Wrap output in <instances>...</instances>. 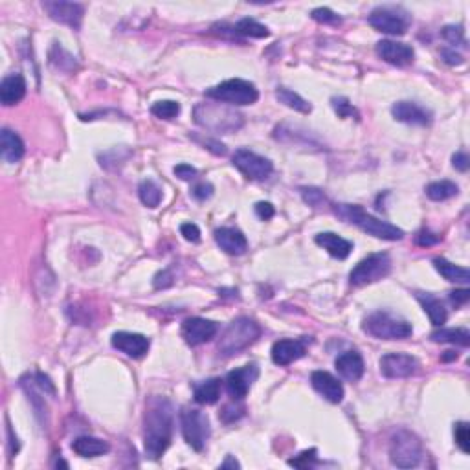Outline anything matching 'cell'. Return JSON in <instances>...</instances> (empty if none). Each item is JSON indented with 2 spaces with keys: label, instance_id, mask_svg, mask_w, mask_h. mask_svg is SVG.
Instances as JSON below:
<instances>
[{
  "label": "cell",
  "instance_id": "obj_1",
  "mask_svg": "<svg viewBox=\"0 0 470 470\" xmlns=\"http://www.w3.org/2000/svg\"><path fill=\"white\" fill-rule=\"evenodd\" d=\"M175 424L173 404L166 397H152L143 415V447L149 459H158L169 448Z\"/></svg>",
  "mask_w": 470,
  "mask_h": 470
},
{
  "label": "cell",
  "instance_id": "obj_2",
  "mask_svg": "<svg viewBox=\"0 0 470 470\" xmlns=\"http://www.w3.org/2000/svg\"><path fill=\"white\" fill-rule=\"evenodd\" d=\"M334 214L346 223H351L362 230V232L370 233L377 239H384V241H400L404 237V232L393 224L380 221L373 215L366 214L360 206L356 204H334Z\"/></svg>",
  "mask_w": 470,
  "mask_h": 470
},
{
  "label": "cell",
  "instance_id": "obj_3",
  "mask_svg": "<svg viewBox=\"0 0 470 470\" xmlns=\"http://www.w3.org/2000/svg\"><path fill=\"white\" fill-rule=\"evenodd\" d=\"M261 337V327L247 316H239L230 323L218 340V355L233 356L252 346Z\"/></svg>",
  "mask_w": 470,
  "mask_h": 470
},
{
  "label": "cell",
  "instance_id": "obj_4",
  "mask_svg": "<svg viewBox=\"0 0 470 470\" xmlns=\"http://www.w3.org/2000/svg\"><path fill=\"white\" fill-rule=\"evenodd\" d=\"M364 331L379 340H404L413 333L412 323L388 311L370 314L364 320Z\"/></svg>",
  "mask_w": 470,
  "mask_h": 470
},
{
  "label": "cell",
  "instance_id": "obj_5",
  "mask_svg": "<svg viewBox=\"0 0 470 470\" xmlns=\"http://www.w3.org/2000/svg\"><path fill=\"white\" fill-rule=\"evenodd\" d=\"M195 122L211 131L232 133L242 127V116L237 110L224 107V105L202 103L195 109Z\"/></svg>",
  "mask_w": 470,
  "mask_h": 470
},
{
  "label": "cell",
  "instance_id": "obj_6",
  "mask_svg": "<svg viewBox=\"0 0 470 470\" xmlns=\"http://www.w3.org/2000/svg\"><path fill=\"white\" fill-rule=\"evenodd\" d=\"M423 445L415 433L408 430H399L391 436L390 459L397 469H413L423 459Z\"/></svg>",
  "mask_w": 470,
  "mask_h": 470
},
{
  "label": "cell",
  "instance_id": "obj_7",
  "mask_svg": "<svg viewBox=\"0 0 470 470\" xmlns=\"http://www.w3.org/2000/svg\"><path fill=\"white\" fill-rule=\"evenodd\" d=\"M181 424H182V436L185 443L190 445L193 450L202 452L206 448L209 436H211V428H209V419L204 412L195 408H184L181 412Z\"/></svg>",
  "mask_w": 470,
  "mask_h": 470
},
{
  "label": "cell",
  "instance_id": "obj_8",
  "mask_svg": "<svg viewBox=\"0 0 470 470\" xmlns=\"http://www.w3.org/2000/svg\"><path fill=\"white\" fill-rule=\"evenodd\" d=\"M206 96L211 98V100L223 101V103L230 105H252L259 98V92H257V89L250 81L237 79L235 77V79L223 81L221 85L209 89L206 92Z\"/></svg>",
  "mask_w": 470,
  "mask_h": 470
},
{
  "label": "cell",
  "instance_id": "obj_9",
  "mask_svg": "<svg viewBox=\"0 0 470 470\" xmlns=\"http://www.w3.org/2000/svg\"><path fill=\"white\" fill-rule=\"evenodd\" d=\"M391 270V259L388 254H371L366 259H362L349 274L353 285H370L375 281L382 280L390 274Z\"/></svg>",
  "mask_w": 470,
  "mask_h": 470
},
{
  "label": "cell",
  "instance_id": "obj_10",
  "mask_svg": "<svg viewBox=\"0 0 470 470\" xmlns=\"http://www.w3.org/2000/svg\"><path fill=\"white\" fill-rule=\"evenodd\" d=\"M233 166L250 181H266L274 171L272 162L265 157H259L248 149H239L233 155Z\"/></svg>",
  "mask_w": 470,
  "mask_h": 470
},
{
  "label": "cell",
  "instance_id": "obj_11",
  "mask_svg": "<svg viewBox=\"0 0 470 470\" xmlns=\"http://www.w3.org/2000/svg\"><path fill=\"white\" fill-rule=\"evenodd\" d=\"M370 24L382 34L404 35L408 30L410 17L395 8H377L371 11Z\"/></svg>",
  "mask_w": 470,
  "mask_h": 470
},
{
  "label": "cell",
  "instance_id": "obj_12",
  "mask_svg": "<svg viewBox=\"0 0 470 470\" xmlns=\"http://www.w3.org/2000/svg\"><path fill=\"white\" fill-rule=\"evenodd\" d=\"M419 371L417 358L406 353H390L380 358V373L386 379H408Z\"/></svg>",
  "mask_w": 470,
  "mask_h": 470
},
{
  "label": "cell",
  "instance_id": "obj_13",
  "mask_svg": "<svg viewBox=\"0 0 470 470\" xmlns=\"http://www.w3.org/2000/svg\"><path fill=\"white\" fill-rule=\"evenodd\" d=\"M43 8L50 15V19L56 22L67 24L70 28L77 30L83 22L85 8L77 2H65V0H53V2H43Z\"/></svg>",
  "mask_w": 470,
  "mask_h": 470
},
{
  "label": "cell",
  "instance_id": "obj_14",
  "mask_svg": "<svg viewBox=\"0 0 470 470\" xmlns=\"http://www.w3.org/2000/svg\"><path fill=\"white\" fill-rule=\"evenodd\" d=\"M257 377H259V370L254 364L230 371L226 375V390H228L230 397H233L235 400L244 399Z\"/></svg>",
  "mask_w": 470,
  "mask_h": 470
},
{
  "label": "cell",
  "instance_id": "obj_15",
  "mask_svg": "<svg viewBox=\"0 0 470 470\" xmlns=\"http://www.w3.org/2000/svg\"><path fill=\"white\" fill-rule=\"evenodd\" d=\"M218 325L211 320L206 318H188L182 323V337L190 346H199V344L209 342L217 334Z\"/></svg>",
  "mask_w": 470,
  "mask_h": 470
},
{
  "label": "cell",
  "instance_id": "obj_16",
  "mask_svg": "<svg viewBox=\"0 0 470 470\" xmlns=\"http://www.w3.org/2000/svg\"><path fill=\"white\" fill-rule=\"evenodd\" d=\"M377 56L380 59H384L386 63L395 65V67H406V65H412L413 58H415V52L410 44L397 43V41H379L377 43Z\"/></svg>",
  "mask_w": 470,
  "mask_h": 470
},
{
  "label": "cell",
  "instance_id": "obj_17",
  "mask_svg": "<svg viewBox=\"0 0 470 470\" xmlns=\"http://www.w3.org/2000/svg\"><path fill=\"white\" fill-rule=\"evenodd\" d=\"M149 346H151V342L143 334L127 333V331H119V333L112 334V347H116L118 351L125 353L131 358H142V356L148 355Z\"/></svg>",
  "mask_w": 470,
  "mask_h": 470
},
{
  "label": "cell",
  "instance_id": "obj_18",
  "mask_svg": "<svg viewBox=\"0 0 470 470\" xmlns=\"http://www.w3.org/2000/svg\"><path fill=\"white\" fill-rule=\"evenodd\" d=\"M311 382H313L314 390L318 391L323 399H327L329 403L333 404L342 403L344 386L337 377H333L327 371H314L313 375H311Z\"/></svg>",
  "mask_w": 470,
  "mask_h": 470
},
{
  "label": "cell",
  "instance_id": "obj_19",
  "mask_svg": "<svg viewBox=\"0 0 470 470\" xmlns=\"http://www.w3.org/2000/svg\"><path fill=\"white\" fill-rule=\"evenodd\" d=\"M391 115L397 122L410 125H428L432 122V112L412 101H399L391 107Z\"/></svg>",
  "mask_w": 470,
  "mask_h": 470
},
{
  "label": "cell",
  "instance_id": "obj_20",
  "mask_svg": "<svg viewBox=\"0 0 470 470\" xmlns=\"http://www.w3.org/2000/svg\"><path fill=\"white\" fill-rule=\"evenodd\" d=\"M307 353V340H280L272 346V360L278 366H289Z\"/></svg>",
  "mask_w": 470,
  "mask_h": 470
},
{
  "label": "cell",
  "instance_id": "obj_21",
  "mask_svg": "<svg viewBox=\"0 0 470 470\" xmlns=\"http://www.w3.org/2000/svg\"><path fill=\"white\" fill-rule=\"evenodd\" d=\"M215 241L221 247V250H224L230 256H242L248 250L247 237L237 228L224 226V228L215 230Z\"/></svg>",
  "mask_w": 470,
  "mask_h": 470
},
{
  "label": "cell",
  "instance_id": "obj_22",
  "mask_svg": "<svg viewBox=\"0 0 470 470\" xmlns=\"http://www.w3.org/2000/svg\"><path fill=\"white\" fill-rule=\"evenodd\" d=\"M334 366H337V371L340 373V377L349 382H356V380H360L362 375H364V358L360 356L358 351H346L342 355L338 356L337 362H334Z\"/></svg>",
  "mask_w": 470,
  "mask_h": 470
},
{
  "label": "cell",
  "instance_id": "obj_23",
  "mask_svg": "<svg viewBox=\"0 0 470 470\" xmlns=\"http://www.w3.org/2000/svg\"><path fill=\"white\" fill-rule=\"evenodd\" d=\"M26 96V79L20 74H10L0 83V101L6 107L19 103Z\"/></svg>",
  "mask_w": 470,
  "mask_h": 470
},
{
  "label": "cell",
  "instance_id": "obj_24",
  "mask_svg": "<svg viewBox=\"0 0 470 470\" xmlns=\"http://www.w3.org/2000/svg\"><path fill=\"white\" fill-rule=\"evenodd\" d=\"M316 244L323 248V250H327L329 254L337 259H346L353 250V242L347 241V239L340 237L337 233L333 232H323L318 233L316 237H314Z\"/></svg>",
  "mask_w": 470,
  "mask_h": 470
},
{
  "label": "cell",
  "instance_id": "obj_25",
  "mask_svg": "<svg viewBox=\"0 0 470 470\" xmlns=\"http://www.w3.org/2000/svg\"><path fill=\"white\" fill-rule=\"evenodd\" d=\"M72 450L81 457H98L107 454L110 450V445L107 441H103V439H100V437L81 436L77 439H74Z\"/></svg>",
  "mask_w": 470,
  "mask_h": 470
},
{
  "label": "cell",
  "instance_id": "obj_26",
  "mask_svg": "<svg viewBox=\"0 0 470 470\" xmlns=\"http://www.w3.org/2000/svg\"><path fill=\"white\" fill-rule=\"evenodd\" d=\"M0 148H2V158L10 164L19 162L24 157V142L17 133H13L11 129H2L0 133Z\"/></svg>",
  "mask_w": 470,
  "mask_h": 470
},
{
  "label": "cell",
  "instance_id": "obj_27",
  "mask_svg": "<svg viewBox=\"0 0 470 470\" xmlns=\"http://www.w3.org/2000/svg\"><path fill=\"white\" fill-rule=\"evenodd\" d=\"M415 298L421 305H423L424 313L428 314V318L433 325H443V323L447 322L448 314L447 309H445V305L441 303V299H437L436 296L428 294V292H415Z\"/></svg>",
  "mask_w": 470,
  "mask_h": 470
},
{
  "label": "cell",
  "instance_id": "obj_28",
  "mask_svg": "<svg viewBox=\"0 0 470 470\" xmlns=\"http://www.w3.org/2000/svg\"><path fill=\"white\" fill-rule=\"evenodd\" d=\"M433 266L450 283H469L470 281V272L466 270L465 266L454 265V263L447 261L445 257H436L433 259Z\"/></svg>",
  "mask_w": 470,
  "mask_h": 470
},
{
  "label": "cell",
  "instance_id": "obj_29",
  "mask_svg": "<svg viewBox=\"0 0 470 470\" xmlns=\"http://www.w3.org/2000/svg\"><path fill=\"white\" fill-rule=\"evenodd\" d=\"M432 342L439 344H456V346L469 347L470 333L469 329H439L430 334Z\"/></svg>",
  "mask_w": 470,
  "mask_h": 470
},
{
  "label": "cell",
  "instance_id": "obj_30",
  "mask_svg": "<svg viewBox=\"0 0 470 470\" xmlns=\"http://www.w3.org/2000/svg\"><path fill=\"white\" fill-rule=\"evenodd\" d=\"M275 98H278L280 103L287 105L289 109L298 110L301 115H309L311 110H313L309 101L303 100V98L299 94H296V92L289 91V89H278V91H275Z\"/></svg>",
  "mask_w": 470,
  "mask_h": 470
},
{
  "label": "cell",
  "instance_id": "obj_31",
  "mask_svg": "<svg viewBox=\"0 0 470 470\" xmlns=\"http://www.w3.org/2000/svg\"><path fill=\"white\" fill-rule=\"evenodd\" d=\"M221 397V379H209L195 388V400L199 404H215Z\"/></svg>",
  "mask_w": 470,
  "mask_h": 470
},
{
  "label": "cell",
  "instance_id": "obj_32",
  "mask_svg": "<svg viewBox=\"0 0 470 470\" xmlns=\"http://www.w3.org/2000/svg\"><path fill=\"white\" fill-rule=\"evenodd\" d=\"M457 191H459L457 184H454L450 181H437L426 185L428 199L436 200V202H441V200H448L452 197H456Z\"/></svg>",
  "mask_w": 470,
  "mask_h": 470
},
{
  "label": "cell",
  "instance_id": "obj_33",
  "mask_svg": "<svg viewBox=\"0 0 470 470\" xmlns=\"http://www.w3.org/2000/svg\"><path fill=\"white\" fill-rule=\"evenodd\" d=\"M233 32L237 35H242V37H256V39H263L270 35V32H268V28H266L265 24L257 22V20L254 19L239 20V22L235 24Z\"/></svg>",
  "mask_w": 470,
  "mask_h": 470
},
{
  "label": "cell",
  "instance_id": "obj_34",
  "mask_svg": "<svg viewBox=\"0 0 470 470\" xmlns=\"http://www.w3.org/2000/svg\"><path fill=\"white\" fill-rule=\"evenodd\" d=\"M138 195H140V200L148 208H157L162 200V190L158 188L157 182L143 181L138 185Z\"/></svg>",
  "mask_w": 470,
  "mask_h": 470
},
{
  "label": "cell",
  "instance_id": "obj_35",
  "mask_svg": "<svg viewBox=\"0 0 470 470\" xmlns=\"http://www.w3.org/2000/svg\"><path fill=\"white\" fill-rule=\"evenodd\" d=\"M151 112L157 118H162V119H173L178 116V112H181V103H176V101H157V103L152 105L151 107Z\"/></svg>",
  "mask_w": 470,
  "mask_h": 470
},
{
  "label": "cell",
  "instance_id": "obj_36",
  "mask_svg": "<svg viewBox=\"0 0 470 470\" xmlns=\"http://www.w3.org/2000/svg\"><path fill=\"white\" fill-rule=\"evenodd\" d=\"M443 39L445 41H448L450 44H454V46H466V39H465V32H463V28L461 26H445L441 32Z\"/></svg>",
  "mask_w": 470,
  "mask_h": 470
},
{
  "label": "cell",
  "instance_id": "obj_37",
  "mask_svg": "<svg viewBox=\"0 0 470 470\" xmlns=\"http://www.w3.org/2000/svg\"><path fill=\"white\" fill-rule=\"evenodd\" d=\"M454 437H456V445L461 448V452L469 454L470 450V428L466 423H457L454 426Z\"/></svg>",
  "mask_w": 470,
  "mask_h": 470
},
{
  "label": "cell",
  "instance_id": "obj_38",
  "mask_svg": "<svg viewBox=\"0 0 470 470\" xmlns=\"http://www.w3.org/2000/svg\"><path fill=\"white\" fill-rule=\"evenodd\" d=\"M316 457H318V450L311 448V450L301 452L294 459H289V465L296 466V469H309V466H313L316 463Z\"/></svg>",
  "mask_w": 470,
  "mask_h": 470
},
{
  "label": "cell",
  "instance_id": "obj_39",
  "mask_svg": "<svg viewBox=\"0 0 470 470\" xmlns=\"http://www.w3.org/2000/svg\"><path fill=\"white\" fill-rule=\"evenodd\" d=\"M244 415V406H241V404H226L223 408V412L218 413V417L223 419V423L230 424V423H235V421H239V419Z\"/></svg>",
  "mask_w": 470,
  "mask_h": 470
},
{
  "label": "cell",
  "instance_id": "obj_40",
  "mask_svg": "<svg viewBox=\"0 0 470 470\" xmlns=\"http://www.w3.org/2000/svg\"><path fill=\"white\" fill-rule=\"evenodd\" d=\"M301 197L309 206L314 208H320V206L325 204V195H323L322 190H316V188H301Z\"/></svg>",
  "mask_w": 470,
  "mask_h": 470
},
{
  "label": "cell",
  "instance_id": "obj_41",
  "mask_svg": "<svg viewBox=\"0 0 470 470\" xmlns=\"http://www.w3.org/2000/svg\"><path fill=\"white\" fill-rule=\"evenodd\" d=\"M311 17H313L316 22L322 24H337L342 20L333 10H329V8H316V10H313Z\"/></svg>",
  "mask_w": 470,
  "mask_h": 470
},
{
  "label": "cell",
  "instance_id": "obj_42",
  "mask_svg": "<svg viewBox=\"0 0 470 470\" xmlns=\"http://www.w3.org/2000/svg\"><path fill=\"white\" fill-rule=\"evenodd\" d=\"M331 103H333V109L337 110V115L340 116V118H349V116H356L355 107H353V105L349 103L346 98H333V100H331Z\"/></svg>",
  "mask_w": 470,
  "mask_h": 470
},
{
  "label": "cell",
  "instance_id": "obj_43",
  "mask_svg": "<svg viewBox=\"0 0 470 470\" xmlns=\"http://www.w3.org/2000/svg\"><path fill=\"white\" fill-rule=\"evenodd\" d=\"M419 247H433L437 242L441 241V235H437V233H432L430 230H421L417 233V237H415Z\"/></svg>",
  "mask_w": 470,
  "mask_h": 470
},
{
  "label": "cell",
  "instance_id": "obj_44",
  "mask_svg": "<svg viewBox=\"0 0 470 470\" xmlns=\"http://www.w3.org/2000/svg\"><path fill=\"white\" fill-rule=\"evenodd\" d=\"M181 233L184 235L185 241L190 242H199L200 241V230L197 224L193 223H184L181 226Z\"/></svg>",
  "mask_w": 470,
  "mask_h": 470
},
{
  "label": "cell",
  "instance_id": "obj_45",
  "mask_svg": "<svg viewBox=\"0 0 470 470\" xmlns=\"http://www.w3.org/2000/svg\"><path fill=\"white\" fill-rule=\"evenodd\" d=\"M173 173H175L181 181H193L197 176V169L193 166H190V164H178V166L173 169Z\"/></svg>",
  "mask_w": 470,
  "mask_h": 470
},
{
  "label": "cell",
  "instance_id": "obj_46",
  "mask_svg": "<svg viewBox=\"0 0 470 470\" xmlns=\"http://www.w3.org/2000/svg\"><path fill=\"white\" fill-rule=\"evenodd\" d=\"M191 193H193V197H195L197 200H206L214 195V185L208 184V182H200V184H197L195 188H193Z\"/></svg>",
  "mask_w": 470,
  "mask_h": 470
},
{
  "label": "cell",
  "instance_id": "obj_47",
  "mask_svg": "<svg viewBox=\"0 0 470 470\" xmlns=\"http://www.w3.org/2000/svg\"><path fill=\"white\" fill-rule=\"evenodd\" d=\"M152 285L155 289H167V287L173 285V274L169 270H162L155 275L152 280Z\"/></svg>",
  "mask_w": 470,
  "mask_h": 470
},
{
  "label": "cell",
  "instance_id": "obj_48",
  "mask_svg": "<svg viewBox=\"0 0 470 470\" xmlns=\"http://www.w3.org/2000/svg\"><path fill=\"white\" fill-rule=\"evenodd\" d=\"M452 164H454V167H456L457 171H469V166H470V158L466 152L459 151L456 152L454 157H452Z\"/></svg>",
  "mask_w": 470,
  "mask_h": 470
},
{
  "label": "cell",
  "instance_id": "obj_49",
  "mask_svg": "<svg viewBox=\"0 0 470 470\" xmlns=\"http://www.w3.org/2000/svg\"><path fill=\"white\" fill-rule=\"evenodd\" d=\"M274 214L275 209L270 202H257L256 204V215L261 218V221H268V218L274 217Z\"/></svg>",
  "mask_w": 470,
  "mask_h": 470
},
{
  "label": "cell",
  "instance_id": "obj_50",
  "mask_svg": "<svg viewBox=\"0 0 470 470\" xmlns=\"http://www.w3.org/2000/svg\"><path fill=\"white\" fill-rule=\"evenodd\" d=\"M470 299V290L469 289H459V290H452L450 292V303L456 305V307H461V305H465L466 301Z\"/></svg>",
  "mask_w": 470,
  "mask_h": 470
},
{
  "label": "cell",
  "instance_id": "obj_51",
  "mask_svg": "<svg viewBox=\"0 0 470 470\" xmlns=\"http://www.w3.org/2000/svg\"><path fill=\"white\" fill-rule=\"evenodd\" d=\"M199 142H202L206 145V149L208 151H211L214 155H226V148H224V143H221L218 140H214V138H206V140H200V138H197Z\"/></svg>",
  "mask_w": 470,
  "mask_h": 470
},
{
  "label": "cell",
  "instance_id": "obj_52",
  "mask_svg": "<svg viewBox=\"0 0 470 470\" xmlns=\"http://www.w3.org/2000/svg\"><path fill=\"white\" fill-rule=\"evenodd\" d=\"M441 56H443V61L448 63V65H461V63L465 61V59H463V56H459L456 50H448V48H445V50H443Z\"/></svg>",
  "mask_w": 470,
  "mask_h": 470
},
{
  "label": "cell",
  "instance_id": "obj_53",
  "mask_svg": "<svg viewBox=\"0 0 470 470\" xmlns=\"http://www.w3.org/2000/svg\"><path fill=\"white\" fill-rule=\"evenodd\" d=\"M221 469H241V465H239V461L235 457L228 456L224 463H221Z\"/></svg>",
  "mask_w": 470,
  "mask_h": 470
},
{
  "label": "cell",
  "instance_id": "obj_54",
  "mask_svg": "<svg viewBox=\"0 0 470 470\" xmlns=\"http://www.w3.org/2000/svg\"><path fill=\"white\" fill-rule=\"evenodd\" d=\"M443 362H450V360H457V353L454 351H445V355L441 356Z\"/></svg>",
  "mask_w": 470,
  "mask_h": 470
}]
</instances>
